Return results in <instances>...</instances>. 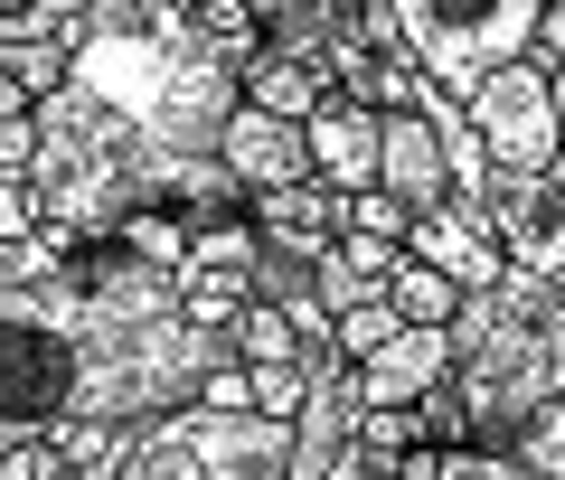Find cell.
<instances>
[{
  "label": "cell",
  "mask_w": 565,
  "mask_h": 480,
  "mask_svg": "<svg viewBox=\"0 0 565 480\" xmlns=\"http://www.w3.org/2000/svg\"><path fill=\"white\" fill-rule=\"evenodd\" d=\"M226 359H236L226 330H189L180 311L161 320L114 311L76 274L39 282V292L0 282V424L10 434H47L57 415L151 424L170 405H189V386Z\"/></svg>",
  "instance_id": "obj_1"
},
{
  "label": "cell",
  "mask_w": 565,
  "mask_h": 480,
  "mask_svg": "<svg viewBox=\"0 0 565 480\" xmlns=\"http://www.w3.org/2000/svg\"><path fill=\"white\" fill-rule=\"evenodd\" d=\"M66 95H85L141 151H217L236 114V76L161 0H95L66 47Z\"/></svg>",
  "instance_id": "obj_2"
},
{
  "label": "cell",
  "mask_w": 565,
  "mask_h": 480,
  "mask_svg": "<svg viewBox=\"0 0 565 480\" xmlns=\"http://www.w3.org/2000/svg\"><path fill=\"white\" fill-rule=\"evenodd\" d=\"M292 452V424L264 415H207V405H170L141 424L132 461L114 480H274Z\"/></svg>",
  "instance_id": "obj_3"
},
{
  "label": "cell",
  "mask_w": 565,
  "mask_h": 480,
  "mask_svg": "<svg viewBox=\"0 0 565 480\" xmlns=\"http://www.w3.org/2000/svg\"><path fill=\"white\" fill-rule=\"evenodd\" d=\"M386 10H396V47L444 85L452 104H462L490 66L527 57V29H537L527 0H386Z\"/></svg>",
  "instance_id": "obj_4"
},
{
  "label": "cell",
  "mask_w": 565,
  "mask_h": 480,
  "mask_svg": "<svg viewBox=\"0 0 565 480\" xmlns=\"http://www.w3.org/2000/svg\"><path fill=\"white\" fill-rule=\"evenodd\" d=\"M462 114H471V141H481V160L500 170V180H527V170L556 160V114H546V66L537 57L490 66V76L462 95Z\"/></svg>",
  "instance_id": "obj_5"
},
{
  "label": "cell",
  "mask_w": 565,
  "mask_h": 480,
  "mask_svg": "<svg viewBox=\"0 0 565 480\" xmlns=\"http://www.w3.org/2000/svg\"><path fill=\"white\" fill-rule=\"evenodd\" d=\"M471 217L490 226L500 264L565 282V151L546 160V170H527V180H500V170H490V189H481V207H471Z\"/></svg>",
  "instance_id": "obj_6"
},
{
  "label": "cell",
  "mask_w": 565,
  "mask_h": 480,
  "mask_svg": "<svg viewBox=\"0 0 565 480\" xmlns=\"http://www.w3.org/2000/svg\"><path fill=\"white\" fill-rule=\"evenodd\" d=\"M217 170L245 189V199H264V189H292V180H311L302 122H274V114H255V104H236V114H226V132H217Z\"/></svg>",
  "instance_id": "obj_7"
},
{
  "label": "cell",
  "mask_w": 565,
  "mask_h": 480,
  "mask_svg": "<svg viewBox=\"0 0 565 480\" xmlns=\"http://www.w3.org/2000/svg\"><path fill=\"white\" fill-rule=\"evenodd\" d=\"M405 255H415V264H434V274H444L452 292H490V282L509 274V264H500V245H490V226H481V217H462L452 199H444V207H424V217L405 226Z\"/></svg>",
  "instance_id": "obj_8"
},
{
  "label": "cell",
  "mask_w": 565,
  "mask_h": 480,
  "mask_svg": "<svg viewBox=\"0 0 565 480\" xmlns=\"http://www.w3.org/2000/svg\"><path fill=\"white\" fill-rule=\"evenodd\" d=\"M302 151H311V180L321 189H377V114L349 95H321V114L302 122Z\"/></svg>",
  "instance_id": "obj_9"
},
{
  "label": "cell",
  "mask_w": 565,
  "mask_h": 480,
  "mask_svg": "<svg viewBox=\"0 0 565 480\" xmlns=\"http://www.w3.org/2000/svg\"><path fill=\"white\" fill-rule=\"evenodd\" d=\"M377 189L396 207H444L452 199V170H444V141L424 132V114H377Z\"/></svg>",
  "instance_id": "obj_10"
},
{
  "label": "cell",
  "mask_w": 565,
  "mask_h": 480,
  "mask_svg": "<svg viewBox=\"0 0 565 480\" xmlns=\"http://www.w3.org/2000/svg\"><path fill=\"white\" fill-rule=\"evenodd\" d=\"M444 377H452V340L444 330H396V340L359 367V405H424Z\"/></svg>",
  "instance_id": "obj_11"
},
{
  "label": "cell",
  "mask_w": 565,
  "mask_h": 480,
  "mask_svg": "<svg viewBox=\"0 0 565 480\" xmlns=\"http://www.w3.org/2000/svg\"><path fill=\"white\" fill-rule=\"evenodd\" d=\"M405 245H377V236H330L321 255H311V292H321V311H359V301H386V274H396Z\"/></svg>",
  "instance_id": "obj_12"
},
{
  "label": "cell",
  "mask_w": 565,
  "mask_h": 480,
  "mask_svg": "<svg viewBox=\"0 0 565 480\" xmlns=\"http://www.w3.org/2000/svg\"><path fill=\"white\" fill-rule=\"evenodd\" d=\"M245 226L274 236V245H292V255H321V245L340 236V189H321V180L264 189V199H245Z\"/></svg>",
  "instance_id": "obj_13"
},
{
  "label": "cell",
  "mask_w": 565,
  "mask_h": 480,
  "mask_svg": "<svg viewBox=\"0 0 565 480\" xmlns=\"http://www.w3.org/2000/svg\"><path fill=\"white\" fill-rule=\"evenodd\" d=\"M47 442H57V461H66L76 480H114L122 461H132L141 424H114V415H57V424H47Z\"/></svg>",
  "instance_id": "obj_14"
},
{
  "label": "cell",
  "mask_w": 565,
  "mask_h": 480,
  "mask_svg": "<svg viewBox=\"0 0 565 480\" xmlns=\"http://www.w3.org/2000/svg\"><path fill=\"white\" fill-rule=\"evenodd\" d=\"M321 95H330V85L311 76V66H292V57H255L236 76V104H255V114H274V122H311Z\"/></svg>",
  "instance_id": "obj_15"
},
{
  "label": "cell",
  "mask_w": 565,
  "mask_h": 480,
  "mask_svg": "<svg viewBox=\"0 0 565 480\" xmlns=\"http://www.w3.org/2000/svg\"><path fill=\"white\" fill-rule=\"evenodd\" d=\"M76 255H85V245L76 236H66V226H29V236H10V245H0V282H10V292H39V282H66V274H76Z\"/></svg>",
  "instance_id": "obj_16"
},
{
  "label": "cell",
  "mask_w": 565,
  "mask_h": 480,
  "mask_svg": "<svg viewBox=\"0 0 565 480\" xmlns=\"http://www.w3.org/2000/svg\"><path fill=\"white\" fill-rule=\"evenodd\" d=\"M386 311L405 320V330H444L452 311H462V292H452L434 264H415V255H396V274H386Z\"/></svg>",
  "instance_id": "obj_17"
},
{
  "label": "cell",
  "mask_w": 565,
  "mask_h": 480,
  "mask_svg": "<svg viewBox=\"0 0 565 480\" xmlns=\"http://www.w3.org/2000/svg\"><path fill=\"white\" fill-rule=\"evenodd\" d=\"M189 29L207 39V57H217L226 76H245V66L264 57V20L245 10V0H199V10H189Z\"/></svg>",
  "instance_id": "obj_18"
},
{
  "label": "cell",
  "mask_w": 565,
  "mask_h": 480,
  "mask_svg": "<svg viewBox=\"0 0 565 480\" xmlns=\"http://www.w3.org/2000/svg\"><path fill=\"white\" fill-rule=\"evenodd\" d=\"M104 245H114V255H132V264H151V274H180L189 226H180V217H161V207H141V217H122Z\"/></svg>",
  "instance_id": "obj_19"
},
{
  "label": "cell",
  "mask_w": 565,
  "mask_h": 480,
  "mask_svg": "<svg viewBox=\"0 0 565 480\" xmlns=\"http://www.w3.org/2000/svg\"><path fill=\"white\" fill-rule=\"evenodd\" d=\"M311 396V359H274V367H245V415L264 424H292Z\"/></svg>",
  "instance_id": "obj_20"
},
{
  "label": "cell",
  "mask_w": 565,
  "mask_h": 480,
  "mask_svg": "<svg viewBox=\"0 0 565 480\" xmlns=\"http://www.w3.org/2000/svg\"><path fill=\"white\" fill-rule=\"evenodd\" d=\"M85 10H95V0H0V47H10V39H57V47H76Z\"/></svg>",
  "instance_id": "obj_21"
},
{
  "label": "cell",
  "mask_w": 565,
  "mask_h": 480,
  "mask_svg": "<svg viewBox=\"0 0 565 480\" xmlns=\"http://www.w3.org/2000/svg\"><path fill=\"white\" fill-rule=\"evenodd\" d=\"M0 76L20 85L29 104H47V95L66 85V47H57V39H10V47H0Z\"/></svg>",
  "instance_id": "obj_22"
},
{
  "label": "cell",
  "mask_w": 565,
  "mask_h": 480,
  "mask_svg": "<svg viewBox=\"0 0 565 480\" xmlns=\"http://www.w3.org/2000/svg\"><path fill=\"white\" fill-rule=\"evenodd\" d=\"M509 452H519L537 480H565V396H546L537 415H527L519 434H509Z\"/></svg>",
  "instance_id": "obj_23"
},
{
  "label": "cell",
  "mask_w": 565,
  "mask_h": 480,
  "mask_svg": "<svg viewBox=\"0 0 565 480\" xmlns=\"http://www.w3.org/2000/svg\"><path fill=\"white\" fill-rule=\"evenodd\" d=\"M396 330H405V320L386 311V301H359V311H340V320H330V349H340L349 367H367L386 340H396Z\"/></svg>",
  "instance_id": "obj_24"
},
{
  "label": "cell",
  "mask_w": 565,
  "mask_h": 480,
  "mask_svg": "<svg viewBox=\"0 0 565 480\" xmlns=\"http://www.w3.org/2000/svg\"><path fill=\"white\" fill-rule=\"evenodd\" d=\"M405 226H415V207H396L386 189H349V199H340V236H377V245H405Z\"/></svg>",
  "instance_id": "obj_25"
},
{
  "label": "cell",
  "mask_w": 565,
  "mask_h": 480,
  "mask_svg": "<svg viewBox=\"0 0 565 480\" xmlns=\"http://www.w3.org/2000/svg\"><path fill=\"white\" fill-rule=\"evenodd\" d=\"M434 480H537L519 452H481V442H462V452H434Z\"/></svg>",
  "instance_id": "obj_26"
},
{
  "label": "cell",
  "mask_w": 565,
  "mask_h": 480,
  "mask_svg": "<svg viewBox=\"0 0 565 480\" xmlns=\"http://www.w3.org/2000/svg\"><path fill=\"white\" fill-rule=\"evenodd\" d=\"M0 480H76V471L57 461V442H47V434H20L10 452H0Z\"/></svg>",
  "instance_id": "obj_27"
},
{
  "label": "cell",
  "mask_w": 565,
  "mask_h": 480,
  "mask_svg": "<svg viewBox=\"0 0 565 480\" xmlns=\"http://www.w3.org/2000/svg\"><path fill=\"white\" fill-rule=\"evenodd\" d=\"M189 405H207V415H245V367H236V359L207 367V377L189 386Z\"/></svg>",
  "instance_id": "obj_28"
},
{
  "label": "cell",
  "mask_w": 565,
  "mask_h": 480,
  "mask_svg": "<svg viewBox=\"0 0 565 480\" xmlns=\"http://www.w3.org/2000/svg\"><path fill=\"white\" fill-rule=\"evenodd\" d=\"M527 57L546 66V76H565V0H546L537 29H527Z\"/></svg>",
  "instance_id": "obj_29"
},
{
  "label": "cell",
  "mask_w": 565,
  "mask_h": 480,
  "mask_svg": "<svg viewBox=\"0 0 565 480\" xmlns=\"http://www.w3.org/2000/svg\"><path fill=\"white\" fill-rule=\"evenodd\" d=\"M29 160H39V122H0V180H29Z\"/></svg>",
  "instance_id": "obj_30"
},
{
  "label": "cell",
  "mask_w": 565,
  "mask_h": 480,
  "mask_svg": "<svg viewBox=\"0 0 565 480\" xmlns=\"http://www.w3.org/2000/svg\"><path fill=\"white\" fill-rule=\"evenodd\" d=\"M29 226H39V199H29V180H0V245L29 236Z\"/></svg>",
  "instance_id": "obj_31"
},
{
  "label": "cell",
  "mask_w": 565,
  "mask_h": 480,
  "mask_svg": "<svg viewBox=\"0 0 565 480\" xmlns=\"http://www.w3.org/2000/svg\"><path fill=\"white\" fill-rule=\"evenodd\" d=\"M396 461H377V452H359V442H340V461H330V480H386Z\"/></svg>",
  "instance_id": "obj_32"
},
{
  "label": "cell",
  "mask_w": 565,
  "mask_h": 480,
  "mask_svg": "<svg viewBox=\"0 0 565 480\" xmlns=\"http://www.w3.org/2000/svg\"><path fill=\"white\" fill-rule=\"evenodd\" d=\"M546 114H556V151H565V76H546Z\"/></svg>",
  "instance_id": "obj_33"
},
{
  "label": "cell",
  "mask_w": 565,
  "mask_h": 480,
  "mask_svg": "<svg viewBox=\"0 0 565 480\" xmlns=\"http://www.w3.org/2000/svg\"><path fill=\"white\" fill-rule=\"evenodd\" d=\"M20 114H29V95H20L10 76H0V122H20Z\"/></svg>",
  "instance_id": "obj_34"
},
{
  "label": "cell",
  "mask_w": 565,
  "mask_h": 480,
  "mask_svg": "<svg viewBox=\"0 0 565 480\" xmlns=\"http://www.w3.org/2000/svg\"><path fill=\"white\" fill-rule=\"evenodd\" d=\"M245 10H255V20H274V10H282V0H245Z\"/></svg>",
  "instance_id": "obj_35"
},
{
  "label": "cell",
  "mask_w": 565,
  "mask_h": 480,
  "mask_svg": "<svg viewBox=\"0 0 565 480\" xmlns=\"http://www.w3.org/2000/svg\"><path fill=\"white\" fill-rule=\"evenodd\" d=\"M282 10H330V0H282ZM282 10H274V20H282Z\"/></svg>",
  "instance_id": "obj_36"
},
{
  "label": "cell",
  "mask_w": 565,
  "mask_h": 480,
  "mask_svg": "<svg viewBox=\"0 0 565 480\" xmlns=\"http://www.w3.org/2000/svg\"><path fill=\"white\" fill-rule=\"evenodd\" d=\"M161 10H180V20H189V10H199V0H161Z\"/></svg>",
  "instance_id": "obj_37"
},
{
  "label": "cell",
  "mask_w": 565,
  "mask_h": 480,
  "mask_svg": "<svg viewBox=\"0 0 565 480\" xmlns=\"http://www.w3.org/2000/svg\"><path fill=\"white\" fill-rule=\"evenodd\" d=\"M10 442H20V434H10V424H0V452H10Z\"/></svg>",
  "instance_id": "obj_38"
},
{
  "label": "cell",
  "mask_w": 565,
  "mask_h": 480,
  "mask_svg": "<svg viewBox=\"0 0 565 480\" xmlns=\"http://www.w3.org/2000/svg\"><path fill=\"white\" fill-rule=\"evenodd\" d=\"M527 10H546V0H527Z\"/></svg>",
  "instance_id": "obj_39"
}]
</instances>
